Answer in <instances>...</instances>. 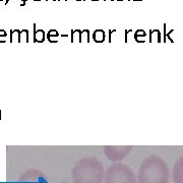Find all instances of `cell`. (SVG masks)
I'll use <instances>...</instances> for the list:
<instances>
[{"mask_svg": "<svg viewBox=\"0 0 183 183\" xmlns=\"http://www.w3.org/2000/svg\"><path fill=\"white\" fill-rule=\"evenodd\" d=\"M93 38L98 43L103 42V41L105 40V33L102 30H95V33H94V35H93Z\"/></svg>", "mask_w": 183, "mask_h": 183, "instance_id": "6", "label": "cell"}, {"mask_svg": "<svg viewBox=\"0 0 183 183\" xmlns=\"http://www.w3.org/2000/svg\"><path fill=\"white\" fill-rule=\"evenodd\" d=\"M131 151V147H106L105 154L111 161H120Z\"/></svg>", "mask_w": 183, "mask_h": 183, "instance_id": "4", "label": "cell"}, {"mask_svg": "<svg viewBox=\"0 0 183 183\" xmlns=\"http://www.w3.org/2000/svg\"><path fill=\"white\" fill-rule=\"evenodd\" d=\"M138 183H168L170 172L165 161L151 156L141 163L138 170Z\"/></svg>", "mask_w": 183, "mask_h": 183, "instance_id": "1", "label": "cell"}, {"mask_svg": "<svg viewBox=\"0 0 183 183\" xmlns=\"http://www.w3.org/2000/svg\"><path fill=\"white\" fill-rule=\"evenodd\" d=\"M44 39H45V33L42 30H36L35 32V41L37 42H43Z\"/></svg>", "mask_w": 183, "mask_h": 183, "instance_id": "7", "label": "cell"}, {"mask_svg": "<svg viewBox=\"0 0 183 183\" xmlns=\"http://www.w3.org/2000/svg\"><path fill=\"white\" fill-rule=\"evenodd\" d=\"M106 183H136V178L127 166L114 164L106 172Z\"/></svg>", "mask_w": 183, "mask_h": 183, "instance_id": "3", "label": "cell"}, {"mask_svg": "<svg viewBox=\"0 0 183 183\" xmlns=\"http://www.w3.org/2000/svg\"><path fill=\"white\" fill-rule=\"evenodd\" d=\"M172 177L174 183H183V156L175 163L172 172Z\"/></svg>", "mask_w": 183, "mask_h": 183, "instance_id": "5", "label": "cell"}, {"mask_svg": "<svg viewBox=\"0 0 183 183\" xmlns=\"http://www.w3.org/2000/svg\"><path fill=\"white\" fill-rule=\"evenodd\" d=\"M104 168L95 158H83L72 169L73 183H102Z\"/></svg>", "mask_w": 183, "mask_h": 183, "instance_id": "2", "label": "cell"}, {"mask_svg": "<svg viewBox=\"0 0 183 183\" xmlns=\"http://www.w3.org/2000/svg\"><path fill=\"white\" fill-rule=\"evenodd\" d=\"M77 1H79V0H77Z\"/></svg>", "mask_w": 183, "mask_h": 183, "instance_id": "8", "label": "cell"}]
</instances>
